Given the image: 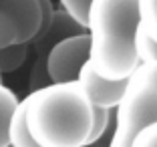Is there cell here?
<instances>
[{
	"label": "cell",
	"mask_w": 157,
	"mask_h": 147,
	"mask_svg": "<svg viewBox=\"0 0 157 147\" xmlns=\"http://www.w3.org/2000/svg\"><path fill=\"white\" fill-rule=\"evenodd\" d=\"M28 127L38 147L87 145L93 123V103L78 81L46 83L22 99Z\"/></svg>",
	"instance_id": "1"
},
{
	"label": "cell",
	"mask_w": 157,
	"mask_h": 147,
	"mask_svg": "<svg viewBox=\"0 0 157 147\" xmlns=\"http://www.w3.org/2000/svg\"><path fill=\"white\" fill-rule=\"evenodd\" d=\"M141 24L137 0H91L87 34L91 41L89 60L109 79H127L139 64L137 28Z\"/></svg>",
	"instance_id": "2"
},
{
	"label": "cell",
	"mask_w": 157,
	"mask_h": 147,
	"mask_svg": "<svg viewBox=\"0 0 157 147\" xmlns=\"http://www.w3.org/2000/svg\"><path fill=\"white\" fill-rule=\"evenodd\" d=\"M157 121V60H139L127 77L123 95L115 107L111 147H131L143 125Z\"/></svg>",
	"instance_id": "3"
},
{
	"label": "cell",
	"mask_w": 157,
	"mask_h": 147,
	"mask_svg": "<svg viewBox=\"0 0 157 147\" xmlns=\"http://www.w3.org/2000/svg\"><path fill=\"white\" fill-rule=\"evenodd\" d=\"M42 24L38 0H0V46L30 42Z\"/></svg>",
	"instance_id": "4"
},
{
	"label": "cell",
	"mask_w": 157,
	"mask_h": 147,
	"mask_svg": "<svg viewBox=\"0 0 157 147\" xmlns=\"http://www.w3.org/2000/svg\"><path fill=\"white\" fill-rule=\"evenodd\" d=\"M91 41L87 30L65 37L63 41L55 42L46 55V73L52 83L77 81L83 64L89 60Z\"/></svg>",
	"instance_id": "5"
},
{
	"label": "cell",
	"mask_w": 157,
	"mask_h": 147,
	"mask_svg": "<svg viewBox=\"0 0 157 147\" xmlns=\"http://www.w3.org/2000/svg\"><path fill=\"white\" fill-rule=\"evenodd\" d=\"M78 85L83 87V91L87 93V97L91 99L93 105H101V107H109L115 109L119 103L121 95L127 79H109L103 77L101 73H97V69L93 67L91 60L83 64V69L78 73Z\"/></svg>",
	"instance_id": "6"
},
{
	"label": "cell",
	"mask_w": 157,
	"mask_h": 147,
	"mask_svg": "<svg viewBox=\"0 0 157 147\" xmlns=\"http://www.w3.org/2000/svg\"><path fill=\"white\" fill-rule=\"evenodd\" d=\"M8 143L14 147H38V143L34 141L30 127H28V119H26V107L24 101L20 99L18 107L14 109L12 117H10V125H8Z\"/></svg>",
	"instance_id": "7"
},
{
	"label": "cell",
	"mask_w": 157,
	"mask_h": 147,
	"mask_svg": "<svg viewBox=\"0 0 157 147\" xmlns=\"http://www.w3.org/2000/svg\"><path fill=\"white\" fill-rule=\"evenodd\" d=\"M20 99L16 97V93L10 87H6L4 83H0V147L10 145L8 143V125L10 117H12L14 109L18 107Z\"/></svg>",
	"instance_id": "8"
},
{
	"label": "cell",
	"mask_w": 157,
	"mask_h": 147,
	"mask_svg": "<svg viewBox=\"0 0 157 147\" xmlns=\"http://www.w3.org/2000/svg\"><path fill=\"white\" fill-rule=\"evenodd\" d=\"M28 42H14V44L0 46V71L2 73H14L24 64L28 56Z\"/></svg>",
	"instance_id": "9"
},
{
	"label": "cell",
	"mask_w": 157,
	"mask_h": 147,
	"mask_svg": "<svg viewBox=\"0 0 157 147\" xmlns=\"http://www.w3.org/2000/svg\"><path fill=\"white\" fill-rule=\"evenodd\" d=\"M113 109L109 107H101V105H93V123H91V133H89V141L87 145H93V143H101L103 137H105L109 131L113 133L111 127V113Z\"/></svg>",
	"instance_id": "10"
},
{
	"label": "cell",
	"mask_w": 157,
	"mask_h": 147,
	"mask_svg": "<svg viewBox=\"0 0 157 147\" xmlns=\"http://www.w3.org/2000/svg\"><path fill=\"white\" fill-rule=\"evenodd\" d=\"M141 26L157 41V0H137Z\"/></svg>",
	"instance_id": "11"
},
{
	"label": "cell",
	"mask_w": 157,
	"mask_h": 147,
	"mask_svg": "<svg viewBox=\"0 0 157 147\" xmlns=\"http://www.w3.org/2000/svg\"><path fill=\"white\" fill-rule=\"evenodd\" d=\"M131 147H157V121L143 125L135 133Z\"/></svg>",
	"instance_id": "12"
},
{
	"label": "cell",
	"mask_w": 157,
	"mask_h": 147,
	"mask_svg": "<svg viewBox=\"0 0 157 147\" xmlns=\"http://www.w3.org/2000/svg\"><path fill=\"white\" fill-rule=\"evenodd\" d=\"M59 2H60V8H65L77 22H81L83 26L87 24V12H89L91 0H59Z\"/></svg>",
	"instance_id": "13"
},
{
	"label": "cell",
	"mask_w": 157,
	"mask_h": 147,
	"mask_svg": "<svg viewBox=\"0 0 157 147\" xmlns=\"http://www.w3.org/2000/svg\"><path fill=\"white\" fill-rule=\"evenodd\" d=\"M2 75H4V73H2V71H0V83H4V81H2Z\"/></svg>",
	"instance_id": "14"
}]
</instances>
